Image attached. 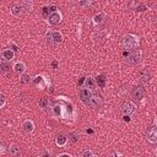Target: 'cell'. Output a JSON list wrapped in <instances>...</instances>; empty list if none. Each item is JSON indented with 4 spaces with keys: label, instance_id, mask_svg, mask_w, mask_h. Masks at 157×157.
<instances>
[{
    "label": "cell",
    "instance_id": "cell-6",
    "mask_svg": "<svg viewBox=\"0 0 157 157\" xmlns=\"http://www.w3.org/2000/svg\"><path fill=\"white\" fill-rule=\"evenodd\" d=\"M135 110H136V105L131 101H125L123 103V105H121V113H123V115L130 117V115H132L135 113Z\"/></svg>",
    "mask_w": 157,
    "mask_h": 157
},
{
    "label": "cell",
    "instance_id": "cell-24",
    "mask_svg": "<svg viewBox=\"0 0 157 157\" xmlns=\"http://www.w3.org/2000/svg\"><path fill=\"white\" fill-rule=\"evenodd\" d=\"M48 107H49V99L47 97L40 98V101H39V108L43 109V110H45Z\"/></svg>",
    "mask_w": 157,
    "mask_h": 157
},
{
    "label": "cell",
    "instance_id": "cell-12",
    "mask_svg": "<svg viewBox=\"0 0 157 157\" xmlns=\"http://www.w3.org/2000/svg\"><path fill=\"white\" fill-rule=\"evenodd\" d=\"M13 58H15V52H13L11 48H5V49L1 50V59L12 61Z\"/></svg>",
    "mask_w": 157,
    "mask_h": 157
},
{
    "label": "cell",
    "instance_id": "cell-26",
    "mask_svg": "<svg viewBox=\"0 0 157 157\" xmlns=\"http://www.w3.org/2000/svg\"><path fill=\"white\" fill-rule=\"evenodd\" d=\"M80 156H81V157H93L94 153H93V151H91V150H85V151L81 152Z\"/></svg>",
    "mask_w": 157,
    "mask_h": 157
},
{
    "label": "cell",
    "instance_id": "cell-9",
    "mask_svg": "<svg viewBox=\"0 0 157 157\" xmlns=\"http://www.w3.org/2000/svg\"><path fill=\"white\" fill-rule=\"evenodd\" d=\"M151 77H152V75H151V71H150L148 69L141 70V71L139 72V75H137L139 82L142 83V85H147V83L151 81Z\"/></svg>",
    "mask_w": 157,
    "mask_h": 157
},
{
    "label": "cell",
    "instance_id": "cell-7",
    "mask_svg": "<svg viewBox=\"0 0 157 157\" xmlns=\"http://www.w3.org/2000/svg\"><path fill=\"white\" fill-rule=\"evenodd\" d=\"M145 94H146V90H145V87L141 86V85L135 86V87L132 88V91H131V97H132L134 99H136V101H141V99L145 97Z\"/></svg>",
    "mask_w": 157,
    "mask_h": 157
},
{
    "label": "cell",
    "instance_id": "cell-5",
    "mask_svg": "<svg viewBox=\"0 0 157 157\" xmlns=\"http://www.w3.org/2000/svg\"><path fill=\"white\" fill-rule=\"evenodd\" d=\"M61 20H63L61 12L55 10V11H52V12H50V15H49L48 18H47V22H48L50 26H56V25H59V23L61 22Z\"/></svg>",
    "mask_w": 157,
    "mask_h": 157
},
{
    "label": "cell",
    "instance_id": "cell-25",
    "mask_svg": "<svg viewBox=\"0 0 157 157\" xmlns=\"http://www.w3.org/2000/svg\"><path fill=\"white\" fill-rule=\"evenodd\" d=\"M21 82L22 83H29L31 82V76L29 75H27V74H22L21 75Z\"/></svg>",
    "mask_w": 157,
    "mask_h": 157
},
{
    "label": "cell",
    "instance_id": "cell-8",
    "mask_svg": "<svg viewBox=\"0 0 157 157\" xmlns=\"http://www.w3.org/2000/svg\"><path fill=\"white\" fill-rule=\"evenodd\" d=\"M146 140L150 144H157V123L153 124L146 132Z\"/></svg>",
    "mask_w": 157,
    "mask_h": 157
},
{
    "label": "cell",
    "instance_id": "cell-17",
    "mask_svg": "<svg viewBox=\"0 0 157 157\" xmlns=\"http://www.w3.org/2000/svg\"><path fill=\"white\" fill-rule=\"evenodd\" d=\"M96 81L92 78V77H85V80H83V86L85 87H87V88H90V90H92V91H94L96 90Z\"/></svg>",
    "mask_w": 157,
    "mask_h": 157
},
{
    "label": "cell",
    "instance_id": "cell-13",
    "mask_svg": "<svg viewBox=\"0 0 157 157\" xmlns=\"http://www.w3.org/2000/svg\"><path fill=\"white\" fill-rule=\"evenodd\" d=\"M22 130H23L25 132H27V134L33 132V130H34V123H33V120L26 119V120L22 123Z\"/></svg>",
    "mask_w": 157,
    "mask_h": 157
},
{
    "label": "cell",
    "instance_id": "cell-11",
    "mask_svg": "<svg viewBox=\"0 0 157 157\" xmlns=\"http://www.w3.org/2000/svg\"><path fill=\"white\" fill-rule=\"evenodd\" d=\"M10 12L15 16V17H20L23 12H25V9L21 4H13L11 7H10Z\"/></svg>",
    "mask_w": 157,
    "mask_h": 157
},
{
    "label": "cell",
    "instance_id": "cell-2",
    "mask_svg": "<svg viewBox=\"0 0 157 157\" xmlns=\"http://www.w3.org/2000/svg\"><path fill=\"white\" fill-rule=\"evenodd\" d=\"M124 56L126 59V63H129L131 65H135V64H137L140 61V59L142 56V52L139 48L132 49V50H125L124 52Z\"/></svg>",
    "mask_w": 157,
    "mask_h": 157
},
{
    "label": "cell",
    "instance_id": "cell-3",
    "mask_svg": "<svg viewBox=\"0 0 157 157\" xmlns=\"http://www.w3.org/2000/svg\"><path fill=\"white\" fill-rule=\"evenodd\" d=\"M45 39L49 44L56 45V44H60L63 42V34L59 31H47Z\"/></svg>",
    "mask_w": 157,
    "mask_h": 157
},
{
    "label": "cell",
    "instance_id": "cell-19",
    "mask_svg": "<svg viewBox=\"0 0 157 157\" xmlns=\"http://www.w3.org/2000/svg\"><path fill=\"white\" fill-rule=\"evenodd\" d=\"M55 144H56L59 147H63V146H65V145L67 144V137H66L65 135H63V134H59V135L55 137Z\"/></svg>",
    "mask_w": 157,
    "mask_h": 157
},
{
    "label": "cell",
    "instance_id": "cell-18",
    "mask_svg": "<svg viewBox=\"0 0 157 157\" xmlns=\"http://www.w3.org/2000/svg\"><path fill=\"white\" fill-rule=\"evenodd\" d=\"M7 152H9V155H10L11 157H18V156L21 155V151H20V148H18L16 145L9 146V147H7Z\"/></svg>",
    "mask_w": 157,
    "mask_h": 157
},
{
    "label": "cell",
    "instance_id": "cell-22",
    "mask_svg": "<svg viewBox=\"0 0 157 157\" xmlns=\"http://www.w3.org/2000/svg\"><path fill=\"white\" fill-rule=\"evenodd\" d=\"M94 0H77V4L82 9H86V7H90L92 4H93Z\"/></svg>",
    "mask_w": 157,
    "mask_h": 157
},
{
    "label": "cell",
    "instance_id": "cell-27",
    "mask_svg": "<svg viewBox=\"0 0 157 157\" xmlns=\"http://www.w3.org/2000/svg\"><path fill=\"white\" fill-rule=\"evenodd\" d=\"M50 12H52V10L49 7H43V10H42V15H43L44 18H48V16L50 15Z\"/></svg>",
    "mask_w": 157,
    "mask_h": 157
},
{
    "label": "cell",
    "instance_id": "cell-14",
    "mask_svg": "<svg viewBox=\"0 0 157 157\" xmlns=\"http://www.w3.org/2000/svg\"><path fill=\"white\" fill-rule=\"evenodd\" d=\"M104 20H105V13H104V12H99V13H97V15L93 16L92 23H93L94 26H98V25H102V23L104 22Z\"/></svg>",
    "mask_w": 157,
    "mask_h": 157
},
{
    "label": "cell",
    "instance_id": "cell-28",
    "mask_svg": "<svg viewBox=\"0 0 157 157\" xmlns=\"http://www.w3.org/2000/svg\"><path fill=\"white\" fill-rule=\"evenodd\" d=\"M0 99H1V103H0V108H4V107H5V103H6V97H5V94H2V93H1V96H0Z\"/></svg>",
    "mask_w": 157,
    "mask_h": 157
},
{
    "label": "cell",
    "instance_id": "cell-10",
    "mask_svg": "<svg viewBox=\"0 0 157 157\" xmlns=\"http://www.w3.org/2000/svg\"><path fill=\"white\" fill-rule=\"evenodd\" d=\"M91 96H92V90H90V88H87V87H85V86L78 90V97H80V99H81L83 103H86Z\"/></svg>",
    "mask_w": 157,
    "mask_h": 157
},
{
    "label": "cell",
    "instance_id": "cell-30",
    "mask_svg": "<svg viewBox=\"0 0 157 157\" xmlns=\"http://www.w3.org/2000/svg\"><path fill=\"white\" fill-rule=\"evenodd\" d=\"M61 156H70L71 157V155H69V153H59L58 155V157H61Z\"/></svg>",
    "mask_w": 157,
    "mask_h": 157
},
{
    "label": "cell",
    "instance_id": "cell-23",
    "mask_svg": "<svg viewBox=\"0 0 157 157\" xmlns=\"http://www.w3.org/2000/svg\"><path fill=\"white\" fill-rule=\"evenodd\" d=\"M96 83L99 86V87H104L105 86V76L104 75H98L97 77H96Z\"/></svg>",
    "mask_w": 157,
    "mask_h": 157
},
{
    "label": "cell",
    "instance_id": "cell-15",
    "mask_svg": "<svg viewBox=\"0 0 157 157\" xmlns=\"http://www.w3.org/2000/svg\"><path fill=\"white\" fill-rule=\"evenodd\" d=\"M13 71L16 72V74H20V75H22V74H25V71H26V64L23 63V61H17V63H15V65H13Z\"/></svg>",
    "mask_w": 157,
    "mask_h": 157
},
{
    "label": "cell",
    "instance_id": "cell-20",
    "mask_svg": "<svg viewBox=\"0 0 157 157\" xmlns=\"http://www.w3.org/2000/svg\"><path fill=\"white\" fill-rule=\"evenodd\" d=\"M21 5L23 6L25 9V12H31L33 10V0H22L21 1Z\"/></svg>",
    "mask_w": 157,
    "mask_h": 157
},
{
    "label": "cell",
    "instance_id": "cell-29",
    "mask_svg": "<svg viewBox=\"0 0 157 157\" xmlns=\"http://www.w3.org/2000/svg\"><path fill=\"white\" fill-rule=\"evenodd\" d=\"M4 152H5V147H4V144H1V146H0V155H4Z\"/></svg>",
    "mask_w": 157,
    "mask_h": 157
},
{
    "label": "cell",
    "instance_id": "cell-16",
    "mask_svg": "<svg viewBox=\"0 0 157 157\" xmlns=\"http://www.w3.org/2000/svg\"><path fill=\"white\" fill-rule=\"evenodd\" d=\"M44 81H45V78H44L42 75H37V76L33 77V83H34L39 90H43V88H44V86H45Z\"/></svg>",
    "mask_w": 157,
    "mask_h": 157
},
{
    "label": "cell",
    "instance_id": "cell-21",
    "mask_svg": "<svg viewBox=\"0 0 157 157\" xmlns=\"http://www.w3.org/2000/svg\"><path fill=\"white\" fill-rule=\"evenodd\" d=\"M0 67H1V71H2V72H7V71H10V61H9V60H4V59H1Z\"/></svg>",
    "mask_w": 157,
    "mask_h": 157
},
{
    "label": "cell",
    "instance_id": "cell-4",
    "mask_svg": "<svg viewBox=\"0 0 157 157\" xmlns=\"http://www.w3.org/2000/svg\"><path fill=\"white\" fill-rule=\"evenodd\" d=\"M85 104H86L88 108H91V109H98V108L102 107V104H103V99H102L101 96L92 93V96L88 98V101H87Z\"/></svg>",
    "mask_w": 157,
    "mask_h": 157
},
{
    "label": "cell",
    "instance_id": "cell-1",
    "mask_svg": "<svg viewBox=\"0 0 157 157\" xmlns=\"http://www.w3.org/2000/svg\"><path fill=\"white\" fill-rule=\"evenodd\" d=\"M120 45L124 50H132V49H136L139 48L140 45V39L136 34H132V33H128L125 36H123L121 38V42H120Z\"/></svg>",
    "mask_w": 157,
    "mask_h": 157
}]
</instances>
